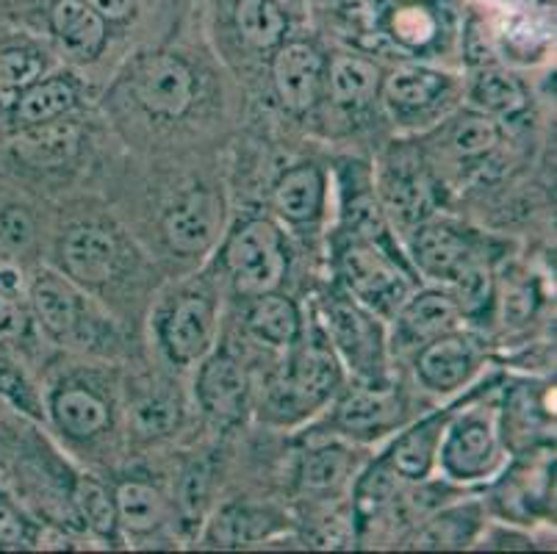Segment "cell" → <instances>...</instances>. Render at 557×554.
Listing matches in <instances>:
<instances>
[{
	"mask_svg": "<svg viewBox=\"0 0 557 554\" xmlns=\"http://www.w3.org/2000/svg\"><path fill=\"white\" fill-rule=\"evenodd\" d=\"M496 145H499V128L488 114L466 116L453 134V150L460 159H483Z\"/></svg>",
	"mask_w": 557,
	"mask_h": 554,
	"instance_id": "32",
	"label": "cell"
},
{
	"mask_svg": "<svg viewBox=\"0 0 557 554\" xmlns=\"http://www.w3.org/2000/svg\"><path fill=\"white\" fill-rule=\"evenodd\" d=\"M286 14L275 0H239L236 3V28L252 48H275L286 34Z\"/></svg>",
	"mask_w": 557,
	"mask_h": 554,
	"instance_id": "26",
	"label": "cell"
},
{
	"mask_svg": "<svg viewBox=\"0 0 557 554\" xmlns=\"http://www.w3.org/2000/svg\"><path fill=\"white\" fill-rule=\"evenodd\" d=\"M413 256H417L419 269L433 281H444L458 286L463 278L480 269L483 263L478 261L474 250L469 247L458 231L447 225H428L417 233L413 244Z\"/></svg>",
	"mask_w": 557,
	"mask_h": 554,
	"instance_id": "8",
	"label": "cell"
},
{
	"mask_svg": "<svg viewBox=\"0 0 557 554\" xmlns=\"http://www.w3.org/2000/svg\"><path fill=\"white\" fill-rule=\"evenodd\" d=\"M338 269L349 294L374 313L392 317L410 297V283L397 263L369 242L349 244L338 258Z\"/></svg>",
	"mask_w": 557,
	"mask_h": 554,
	"instance_id": "2",
	"label": "cell"
},
{
	"mask_svg": "<svg viewBox=\"0 0 557 554\" xmlns=\"http://www.w3.org/2000/svg\"><path fill=\"white\" fill-rule=\"evenodd\" d=\"M444 424H447L444 416H433V419L413 427L403 439H397V444L388 452V464H392L394 475L405 477V480H424L433 469L435 452L442 446Z\"/></svg>",
	"mask_w": 557,
	"mask_h": 554,
	"instance_id": "17",
	"label": "cell"
},
{
	"mask_svg": "<svg viewBox=\"0 0 557 554\" xmlns=\"http://www.w3.org/2000/svg\"><path fill=\"white\" fill-rule=\"evenodd\" d=\"M32 242V222L17 208H9L7 213H0V247H25Z\"/></svg>",
	"mask_w": 557,
	"mask_h": 554,
	"instance_id": "38",
	"label": "cell"
},
{
	"mask_svg": "<svg viewBox=\"0 0 557 554\" xmlns=\"http://www.w3.org/2000/svg\"><path fill=\"white\" fill-rule=\"evenodd\" d=\"M114 507L116 525H123L134 535H148L164 518V500H161L159 491L136 480L123 482L116 488Z\"/></svg>",
	"mask_w": 557,
	"mask_h": 554,
	"instance_id": "23",
	"label": "cell"
},
{
	"mask_svg": "<svg viewBox=\"0 0 557 554\" xmlns=\"http://www.w3.org/2000/svg\"><path fill=\"white\" fill-rule=\"evenodd\" d=\"M472 103L488 116H513L527 106L524 89L499 70H485L472 86Z\"/></svg>",
	"mask_w": 557,
	"mask_h": 554,
	"instance_id": "28",
	"label": "cell"
},
{
	"mask_svg": "<svg viewBox=\"0 0 557 554\" xmlns=\"http://www.w3.org/2000/svg\"><path fill=\"white\" fill-rule=\"evenodd\" d=\"M86 7L95 9L103 20H125L136 9V0H84Z\"/></svg>",
	"mask_w": 557,
	"mask_h": 554,
	"instance_id": "41",
	"label": "cell"
},
{
	"mask_svg": "<svg viewBox=\"0 0 557 554\" xmlns=\"http://www.w3.org/2000/svg\"><path fill=\"white\" fill-rule=\"evenodd\" d=\"M458 311V303L442 292H422L417 297H408L397 311V338L403 347L433 342L438 335L449 333Z\"/></svg>",
	"mask_w": 557,
	"mask_h": 554,
	"instance_id": "13",
	"label": "cell"
},
{
	"mask_svg": "<svg viewBox=\"0 0 557 554\" xmlns=\"http://www.w3.org/2000/svg\"><path fill=\"white\" fill-rule=\"evenodd\" d=\"M214 338V303L209 294L186 292L161 322V344L175 364H195Z\"/></svg>",
	"mask_w": 557,
	"mask_h": 554,
	"instance_id": "3",
	"label": "cell"
},
{
	"mask_svg": "<svg viewBox=\"0 0 557 554\" xmlns=\"http://www.w3.org/2000/svg\"><path fill=\"white\" fill-rule=\"evenodd\" d=\"M53 419L59 424L62 433H67L70 439H89V435L100 433L106 424H109V408L92 391L78 389H64L53 396Z\"/></svg>",
	"mask_w": 557,
	"mask_h": 554,
	"instance_id": "20",
	"label": "cell"
},
{
	"mask_svg": "<svg viewBox=\"0 0 557 554\" xmlns=\"http://www.w3.org/2000/svg\"><path fill=\"white\" fill-rule=\"evenodd\" d=\"M247 378L227 353L211 355L197 378V399L216 424H233L245 410Z\"/></svg>",
	"mask_w": 557,
	"mask_h": 554,
	"instance_id": "10",
	"label": "cell"
},
{
	"mask_svg": "<svg viewBox=\"0 0 557 554\" xmlns=\"http://www.w3.org/2000/svg\"><path fill=\"white\" fill-rule=\"evenodd\" d=\"M222 225V202L211 192H191L166 213L164 233L172 250L195 256L209 250Z\"/></svg>",
	"mask_w": 557,
	"mask_h": 554,
	"instance_id": "7",
	"label": "cell"
},
{
	"mask_svg": "<svg viewBox=\"0 0 557 554\" xmlns=\"http://www.w3.org/2000/svg\"><path fill=\"white\" fill-rule=\"evenodd\" d=\"M474 527V518H466L460 521V513H447V516L435 518L424 527L422 535L417 538L419 549H453L463 546V541H469V530Z\"/></svg>",
	"mask_w": 557,
	"mask_h": 554,
	"instance_id": "33",
	"label": "cell"
},
{
	"mask_svg": "<svg viewBox=\"0 0 557 554\" xmlns=\"http://www.w3.org/2000/svg\"><path fill=\"white\" fill-rule=\"evenodd\" d=\"M338 380L342 374H338L331 349H325L322 344H308L295 355L286 383L281 385V408L295 410V414L313 410L336 391Z\"/></svg>",
	"mask_w": 557,
	"mask_h": 554,
	"instance_id": "4",
	"label": "cell"
},
{
	"mask_svg": "<svg viewBox=\"0 0 557 554\" xmlns=\"http://www.w3.org/2000/svg\"><path fill=\"white\" fill-rule=\"evenodd\" d=\"M225 263L239 292H272L286 272L281 231L267 220L245 222L227 242Z\"/></svg>",
	"mask_w": 557,
	"mask_h": 554,
	"instance_id": "1",
	"label": "cell"
},
{
	"mask_svg": "<svg viewBox=\"0 0 557 554\" xmlns=\"http://www.w3.org/2000/svg\"><path fill=\"white\" fill-rule=\"evenodd\" d=\"M206 496H209V471L206 466L195 464L186 471L184 488H181V507L189 518H197L206 505Z\"/></svg>",
	"mask_w": 557,
	"mask_h": 554,
	"instance_id": "37",
	"label": "cell"
},
{
	"mask_svg": "<svg viewBox=\"0 0 557 554\" xmlns=\"http://www.w3.org/2000/svg\"><path fill=\"white\" fill-rule=\"evenodd\" d=\"M191 91H195V81L186 70L184 61L172 59V56H156L145 64V70L136 78V95L139 103L156 116H175L184 114L191 103Z\"/></svg>",
	"mask_w": 557,
	"mask_h": 554,
	"instance_id": "9",
	"label": "cell"
},
{
	"mask_svg": "<svg viewBox=\"0 0 557 554\" xmlns=\"http://www.w3.org/2000/svg\"><path fill=\"white\" fill-rule=\"evenodd\" d=\"M474 372V347L463 335L444 333L424 344L417 360V374L428 389L453 391Z\"/></svg>",
	"mask_w": 557,
	"mask_h": 554,
	"instance_id": "12",
	"label": "cell"
},
{
	"mask_svg": "<svg viewBox=\"0 0 557 554\" xmlns=\"http://www.w3.org/2000/svg\"><path fill=\"white\" fill-rule=\"evenodd\" d=\"M349 471V452L338 446H325L313 450L302 457L300 466V485L306 491H331L342 485Z\"/></svg>",
	"mask_w": 557,
	"mask_h": 554,
	"instance_id": "30",
	"label": "cell"
},
{
	"mask_svg": "<svg viewBox=\"0 0 557 554\" xmlns=\"http://www.w3.org/2000/svg\"><path fill=\"white\" fill-rule=\"evenodd\" d=\"M32 303L34 311H37L39 322L45 324L50 335L55 338H70L81 330V317H84L86 305L78 297L70 283H64L62 278L45 272L39 274L32 286Z\"/></svg>",
	"mask_w": 557,
	"mask_h": 554,
	"instance_id": "15",
	"label": "cell"
},
{
	"mask_svg": "<svg viewBox=\"0 0 557 554\" xmlns=\"http://www.w3.org/2000/svg\"><path fill=\"white\" fill-rule=\"evenodd\" d=\"M394 494V480L383 469H374L367 480L358 485V510L377 513Z\"/></svg>",
	"mask_w": 557,
	"mask_h": 554,
	"instance_id": "36",
	"label": "cell"
},
{
	"mask_svg": "<svg viewBox=\"0 0 557 554\" xmlns=\"http://www.w3.org/2000/svg\"><path fill=\"white\" fill-rule=\"evenodd\" d=\"M17 156L34 167H55L67 161L78 147V125L75 122H37L25 125L20 139L14 141Z\"/></svg>",
	"mask_w": 557,
	"mask_h": 554,
	"instance_id": "18",
	"label": "cell"
},
{
	"mask_svg": "<svg viewBox=\"0 0 557 554\" xmlns=\"http://www.w3.org/2000/svg\"><path fill=\"white\" fill-rule=\"evenodd\" d=\"M134 419L141 433L161 435L178 421V408H175L170 399H164V396H150V399L136 405Z\"/></svg>",
	"mask_w": 557,
	"mask_h": 554,
	"instance_id": "34",
	"label": "cell"
},
{
	"mask_svg": "<svg viewBox=\"0 0 557 554\" xmlns=\"http://www.w3.org/2000/svg\"><path fill=\"white\" fill-rule=\"evenodd\" d=\"M322 56L306 42H288L272 59V81L281 103L295 114L311 109L322 86Z\"/></svg>",
	"mask_w": 557,
	"mask_h": 554,
	"instance_id": "6",
	"label": "cell"
},
{
	"mask_svg": "<svg viewBox=\"0 0 557 554\" xmlns=\"http://www.w3.org/2000/svg\"><path fill=\"white\" fill-rule=\"evenodd\" d=\"M64 267L86 286L106 283L116 269L114 238L98 227H75L64 238Z\"/></svg>",
	"mask_w": 557,
	"mask_h": 554,
	"instance_id": "14",
	"label": "cell"
},
{
	"mask_svg": "<svg viewBox=\"0 0 557 554\" xmlns=\"http://www.w3.org/2000/svg\"><path fill=\"white\" fill-rule=\"evenodd\" d=\"M75 507H78L81 518L86 525L92 527L98 535L109 538L116 530V507L114 500L109 496L100 482L89 480V477H81L78 485H75Z\"/></svg>",
	"mask_w": 557,
	"mask_h": 554,
	"instance_id": "31",
	"label": "cell"
},
{
	"mask_svg": "<svg viewBox=\"0 0 557 554\" xmlns=\"http://www.w3.org/2000/svg\"><path fill=\"white\" fill-rule=\"evenodd\" d=\"M55 37L75 59H95L106 45V20L84 0H59L50 12Z\"/></svg>",
	"mask_w": 557,
	"mask_h": 554,
	"instance_id": "16",
	"label": "cell"
},
{
	"mask_svg": "<svg viewBox=\"0 0 557 554\" xmlns=\"http://www.w3.org/2000/svg\"><path fill=\"white\" fill-rule=\"evenodd\" d=\"M338 421L349 433L372 435L377 430L397 424L399 421V399L394 391L363 389L349 394L338 408Z\"/></svg>",
	"mask_w": 557,
	"mask_h": 554,
	"instance_id": "22",
	"label": "cell"
},
{
	"mask_svg": "<svg viewBox=\"0 0 557 554\" xmlns=\"http://www.w3.org/2000/svg\"><path fill=\"white\" fill-rule=\"evenodd\" d=\"M380 73L358 56H338L331 64V95L338 106L358 109L377 95Z\"/></svg>",
	"mask_w": 557,
	"mask_h": 554,
	"instance_id": "24",
	"label": "cell"
},
{
	"mask_svg": "<svg viewBox=\"0 0 557 554\" xmlns=\"http://www.w3.org/2000/svg\"><path fill=\"white\" fill-rule=\"evenodd\" d=\"M25 292L23 283V272L12 263H0V294H7V297L20 299V294Z\"/></svg>",
	"mask_w": 557,
	"mask_h": 554,
	"instance_id": "42",
	"label": "cell"
},
{
	"mask_svg": "<svg viewBox=\"0 0 557 554\" xmlns=\"http://www.w3.org/2000/svg\"><path fill=\"white\" fill-rule=\"evenodd\" d=\"M247 324H250L252 335L270 347H292L300 338V311L283 294H258Z\"/></svg>",
	"mask_w": 557,
	"mask_h": 554,
	"instance_id": "21",
	"label": "cell"
},
{
	"mask_svg": "<svg viewBox=\"0 0 557 554\" xmlns=\"http://www.w3.org/2000/svg\"><path fill=\"white\" fill-rule=\"evenodd\" d=\"M444 86V75L424 67H399L383 84V95L388 103L399 109H422L438 98Z\"/></svg>",
	"mask_w": 557,
	"mask_h": 554,
	"instance_id": "27",
	"label": "cell"
},
{
	"mask_svg": "<svg viewBox=\"0 0 557 554\" xmlns=\"http://www.w3.org/2000/svg\"><path fill=\"white\" fill-rule=\"evenodd\" d=\"M327 328H331V338L336 342L338 353L356 366L358 372L369 378L380 372L383 366L380 330L367 311H361L358 305H349L347 299L333 297L327 303Z\"/></svg>",
	"mask_w": 557,
	"mask_h": 554,
	"instance_id": "5",
	"label": "cell"
},
{
	"mask_svg": "<svg viewBox=\"0 0 557 554\" xmlns=\"http://www.w3.org/2000/svg\"><path fill=\"white\" fill-rule=\"evenodd\" d=\"M25 328H28V319H25V311L20 308L17 299L0 294V342L20 338Z\"/></svg>",
	"mask_w": 557,
	"mask_h": 554,
	"instance_id": "39",
	"label": "cell"
},
{
	"mask_svg": "<svg viewBox=\"0 0 557 554\" xmlns=\"http://www.w3.org/2000/svg\"><path fill=\"white\" fill-rule=\"evenodd\" d=\"M25 535H28L25 518L7 500H0V546H20L25 541Z\"/></svg>",
	"mask_w": 557,
	"mask_h": 554,
	"instance_id": "40",
	"label": "cell"
},
{
	"mask_svg": "<svg viewBox=\"0 0 557 554\" xmlns=\"http://www.w3.org/2000/svg\"><path fill=\"white\" fill-rule=\"evenodd\" d=\"M0 391H3L9 399H14L20 408L28 410V414H39L32 385L25 383L23 372H20L17 366H14L7 355H0Z\"/></svg>",
	"mask_w": 557,
	"mask_h": 554,
	"instance_id": "35",
	"label": "cell"
},
{
	"mask_svg": "<svg viewBox=\"0 0 557 554\" xmlns=\"http://www.w3.org/2000/svg\"><path fill=\"white\" fill-rule=\"evenodd\" d=\"M322 175L313 164H300L288 170L275 183L272 200H275L277 213L288 222H308L313 220L322 208Z\"/></svg>",
	"mask_w": 557,
	"mask_h": 554,
	"instance_id": "19",
	"label": "cell"
},
{
	"mask_svg": "<svg viewBox=\"0 0 557 554\" xmlns=\"http://www.w3.org/2000/svg\"><path fill=\"white\" fill-rule=\"evenodd\" d=\"M45 70V61L32 50H3L0 53V111L17 106L23 91L37 84Z\"/></svg>",
	"mask_w": 557,
	"mask_h": 554,
	"instance_id": "29",
	"label": "cell"
},
{
	"mask_svg": "<svg viewBox=\"0 0 557 554\" xmlns=\"http://www.w3.org/2000/svg\"><path fill=\"white\" fill-rule=\"evenodd\" d=\"M75 103V89L70 81L64 78H48L37 81L23 91V98L14 106V116L23 125H37V122H48L62 116L70 106Z\"/></svg>",
	"mask_w": 557,
	"mask_h": 554,
	"instance_id": "25",
	"label": "cell"
},
{
	"mask_svg": "<svg viewBox=\"0 0 557 554\" xmlns=\"http://www.w3.org/2000/svg\"><path fill=\"white\" fill-rule=\"evenodd\" d=\"M442 460L444 469L453 477H460V480L485 475L496 460L494 427L485 419H478V416L455 424L442 446Z\"/></svg>",
	"mask_w": 557,
	"mask_h": 554,
	"instance_id": "11",
	"label": "cell"
}]
</instances>
